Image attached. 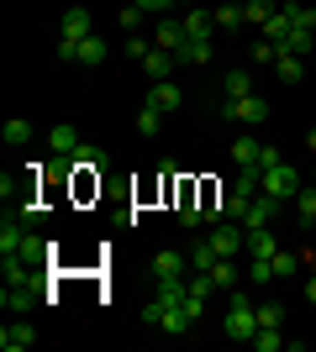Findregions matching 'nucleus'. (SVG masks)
<instances>
[{
	"label": "nucleus",
	"mask_w": 316,
	"mask_h": 352,
	"mask_svg": "<svg viewBox=\"0 0 316 352\" xmlns=\"http://www.w3.org/2000/svg\"><path fill=\"white\" fill-rule=\"evenodd\" d=\"M253 331H258V300L232 289V300H227V321H222V337H227V342H253Z\"/></svg>",
	"instance_id": "obj_1"
},
{
	"label": "nucleus",
	"mask_w": 316,
	"mask_h": 352,
	"mask_svg": "<svg viewBox=\"0 0 316 352\" xmlns=\"http://www.w3.org/2000/svg\"><path fill=\"white\" fill-rule=\"evenodd\" d=\"M143 321H148V326H158V331H169V337H190V331L200 326L196 316L185 310V300H180V305H164L158 294H153L148 305H143Z\"/></svg>",
	"instance_id": "obj_2"
},
{
	"label": "nucleus",
	"mask_w": 316,
	"mask_h": 352,
	"mask_svg": "<svg viewBox=\"0 0 316 352\" xmlns=\"http://www.w3.org/2000/svg\"><path fill=\"white\" fill-rule=\"evenodd\" d=\"M301 184H306V179H301V168H290L285 158L274 163V168H264V190H269L274 200H285V206H295V195H301Z\"/></svg>",
	"instance_id": "obj_3"
},
{
	"label": "nucleus",
	"mask_w": 316,
	"mask_h": 352,
	"mask_svg": "<svg viewBox=\"0 0 316 352\" xmlns=\"http://www.w3.org/2000/svg\"><path fill=\"white\" fill-rule=\"evenodd\" d=\"M222 121H238V126H264V121H269V100H264V95L222 100Z\"/></svg>",
	"instance_id": "obj_4"
},
{
	"label": "nucleus",
	"mask_w": 316,
	"mask_h": 352,
	"mask_svg": "<svg viewBox=\"0 0 316 352\" xmlns=\"http://www.w3.org/2000/svg\"><path fill=\"white\" fill-rule=\"evenodd\" d=\"M211 248L222 252V258H232V252H248V226L242 221H211Z\"/></svg>",
	"instance_id": "obj_5"
},
{
	"label": "nucleus",
	"mask_w": 316,
	"mask_h": 352,
	"mask_svg": "<svg viewBox=\"0 0 316 352\" xmlns=\"http://www.w3.org/2000/svg\"><path fill=\"white\" fill-rule=\"evenodd\" d=\"M0 305H6V316H27V310L37 305V279H6Z\"/></svg>",
	"instance_id": "obj_6"
},
{
	"label": "nucleus",
	"mask_w": 316,
	"mask_h": 352,
	"mask_svg": "<svg viewBox=\"0 0 316 352\" xmlns=\"http://www.w3.org/2000/svg\"><path fill=\"white\" fill-rule=\"evenodd\" d=\"M95 32V16L85 11V6H69V11L59 16V43H85Z\"/></svg>",
	"instance_id": "obj_7"
},
{
	"label": "nucleus",
	"mask_w": 316,
	"mask_h": 352,
	"mask_svg": "<svg viewBox=\"0 0 316 352\" xmlns=\"http://www.w3.org/2000/svg\"><path fill=\"white\" fill-rule=\"evenodd\" d=\"M153 279H190V252L164 248L158 258H153Z\"/></svg>",
	"instance_id": "obj_8"
},
{
	"label": "nucleus",
	"mask_w": 316,
	"mask_h": 352,
	"mask_svg": "<svg viewBox=\"0 0 316 352\" xmlns=\"http://www.w3.org/2000/svg\"><path fill=\"white\" fill-rule=\"evenodd\" d=\"M285 210V200H274L269 190L253 195V206H248V216H242V226H274V216Z\"/></svg>",
	"instance_id": "obj_9"
},
{
	"label": "nucleus",
	"mask_w": 316,
	"mask_h": 352,
	"mask_svg": "<svg viewBox=\"0 0 316 352\" xmlns=\"http://www.w3.org/2000/svg\"><path fill=\"white\" fill-rule=\"evenodd\" d=\"M79 147H85V137H79L74 126H53V132H48V158H74Z\"/></svg>",
	"instance_id": "obj_10"
},
{
	"label": "nucleus",
	"mask_w": 316,
	"mask_h": 352,
	"mask_svg": "<svg viewBox=\"0 0 316 352\" xmlns=\"http://www.w3.org/2000/svg\"><path fill=\"white\" fill-rule=\"evenodd\" d=\"M148 100L169 116V111H180V105H185V89L174 85V79H153V85H148Z\"/></svg>",
	"instance_id": "obj_11"
},
{
	"label": "nucleus",
	"mask_w": 316,
	"mask_h": 352,
	"mask_svg": "<svg viewBox=\"0 0 316 352\" xmlns=\"http://www.w3.org/2000/svg\"><path fill=\"white\" fill-rule=\"evenodd\" d=\"M174 69H180V58H174L169 47L153 43V47H148V58H143V74H148V79H174Z\"/></svg>",
	"instance_id": "obj_12"
},
{
	"label": "nucleus",
	"mask_w": 316,
	"mask_h": 352,
	"mask_svg": "<svg viewBox=\"0 0 316 352\" xmlns=\"http://www.w3.org/2000/svg\"><path fill=\"white\" fill-rule=\"evenodd\" d=\"M0 347H6V352H27V347H37V331H32L27 321H6V331H0Z\"/></svg>",
	"instance_id": "obj_13"
},
{
	"label": "nucleus",
	"mask_w": 316,
	"mask_h": 352,
	"mask_svg": "<svg viewBox=\"0 0 316 352\" xmlns=\"http://www.w3.org/2000/svg\"><path fill=\"white\" fill-rule=\"evenodd\" d=\"M211 53H216V37H190L174 58H180L185 69H200V63H211Z\"/></svg>",
	"instance_id": "obj_14"
},
{
	"label": "nucleus",
	"mask_w": 316,
	"mask_h": 352,
	"mask_svg": "<svg viewBox=\"0 0 316 352\" xmlns=\"http://www.w3.org/2000/svg\"><path fill=\"white\" fill-rule=\"evenodd\" d=\"M153 43H158V47H169V53H180V47L190 43V32H185V21L164 16V21H158V32H153Z\"/></svg>",
	"instance_id": "obj_15"
},
{
	"label": "nucleus",
	"mask_w": 316,
	"mask_h": 352,
	"mask_svg": "<svg viewBox=\"0 0 316 352\" xmlns=\"http://www.w3.org/2000/svg\"><path fill=\"white\" fill-rule=\"evenodd\" d=\"M180 21H185V32H190V37H222V32H216V11H200V6H190Z\"/></svg>",
	"instance_id": "obj_16"
},
{
	"label": "nucleus",
	"mask_w": 316,
	"mask_h": 352,
	"mask_svg": "<svg viewBox=\"0 0 316 352\" xmlns=\"http://www.w3.org/2000/svg\"><path fill=\"white\" fill-rule=\"evenodd\" d=\"M248 252H253V258H274V252H280L274 226H248Z\"/></svg>",
	"instance_id": "obj_17"
},
{
	"label": "nucleus",
	"mask_w": 316,
	"mask_h": 352,
	"mask_svg": "<svg viewBox=\"0 0 316 352\" xmlns=\"http://www.w3.org/2000/svg\"><path fill=\"white\" fill-rule=\"evenodd\" d=\"M258 153H264L258 137H238V142H232V168H253L258 174Z\"/></svg>",
	"instance_id": "obj_18"
},
{
	"label": "nucleus",
	"mask_w": 316,
	"mask_h": 352,
	"mask_svg": "<svg viewBox=\"0 0 316 352\" xmlns=\"http://www.w3.org/2000/svg\"><path fill=\"white\" fill-rule=\"evenodd\" d=\"M21 242H27V226H21V221H11V210H6V221H0V258L21 252Z\"/></svg>",
	"instance_id": "obj_19"
},
{
	"label": "nucleus",
	"mask_w": 316,
	"mask_h": 352,
	"mask_svg": "<svg viewBox=\"0 0 316 352\" xmlns=\"http://www.w3.org/2000/svg\"><path fill=\"white\" fill-rule=\"evenodd\" d=\"M280 53H301V58H311V53H316V32L290 27V32H285V43H280Z\"/></svg>",
	"instance_id": "obj_20"
},
{
	"label": "nucleus",
	"mask_w": 316,
	"mask_h": 352,
	"mask_svg": "<svg viewBox=\"0 0 316 352\" xmlns=\"http://www.w3.org/2000/svg\"><path fill=\"white\" fill-rule=\"evenodd\" d=\"M206 274H211V284H216V289H227V294H232V289L242 284V274L232 268V258H216V263H211Z\"/></svg>",
	"instance_id": "obj_21"
},
{
	"label": "nucleus",
	"mask_w": 316,
	"mask_h": 352,
	"mask_svg": "<svg viewBox=\"0 0 316 352\" xmlns=\"http://www.w3.org/2000/svg\"><path fill=\"white\" fill-rule=\"evenodd\" d=\"M274 11H280V0H248V6H242V16H248V27H269L274 21Z\"/></svg>",
	"instance_id": "obj_22"
},
{
	"label": "nucleus",
	"mask_w": 316,
	"mask_h": 352,
	"mask_svg": "<svg viewBox=\"0 0 316 352\" xmlns=\"http://www.w3.org/2000/svg\"><path fill=\"white\" fill-rule=\"evenodd\" d=\"M242 95H253V79H248V69H232L222 79V100H242Z\"/></svg>",
	"instance_id": "obj_23"
},
{
	"label": "nucleus",
	"mask_w": 316,
	"mask_h": 352,
	"mask_svg": "<svg viewBox=\"0 0 316 352\" xmlns=\"http://www.w3.org/2000/svg\"><path fill=\"white\" fill-rule=\"evenodd\" d=\"M185 252H190V268H200V274H206V268L216 263V258H222V252L211 248V236H196V242H190Z\"/></svg>",
	"instance_id": "obj_24"
},
{
	"label": "nucleus",
	"mask_w": 316,
	"mask_h": 352,
	"mask_svg": "<svg viewBox=\"0 0 316 352\" xmlns=\"http://www.w3.org/2000/svg\"><path fill=\"white\" fill-rule=\"evenodd\" d=\"M74 63H85V69H101L105 63V43H101V32H90L85 43H79V58Z\"/></svg>",
	"instance_id": "obj_25"
},
{
	"label": "nucleus",
	"mask_w": 316,
	"mask_h": 352,
	"mask_svg": "<svg viewBox=\"0 0 316 352\" xmlns=\"http://www.w3.org/2000/svg\"><path fill=\"white\" fill-rule=\"evenodd\" d=\"M306 63H311V58H301V53H280V63H274V74L295 85V79H306Z\"/></svg>",
	"instance_id": "obj_26"
},
{
	"label": "nucleus",
	"mask_w": 316,
	"mask_h": 352,
	"mask_svg": "<svg viewBox=\"0 0 316 352\" xmlns=\"http://www.w3.org/2000/svg\"><path fill=\"white\" fill-rule=\"evenodd\" d=\"M0 142H6V147H21V142H32V121L11 116L6 126H0Z\"/></svg>",
	"instance_id": "obj_27"
},
{
	"label": "nucleus",
	"mask_w": 316,
	"mask_h": 352,
	"mask_svg": "<svg viewBox=\"0 0 316 352\" xmlns=\"http://www.w3.org/2000/svg\"><path fill=\"white\" fill-rule=\"evenodd\" d=\"M295 216H301V226L311 232V221H316V184H301V195H295Z\"/></svg>",
	"instance_id": "obj_28"
},
{
	"label": "nucleus",
	"mask_w": 316,
	"mask_h": 352,
	"mask_svg": "<svg viewBox=\"0 0 316 352\" xmlns=\"http://www.w3.org/2000/svg\"><path fill=\"white\" fill-rule=\"evenodd\" d=\"M248 53H253V63H258V69H274V63H280V43H269L264 32H258V43L248 47Z\"/></svg>",
	"instance_id": "obj_29"
},
{
	"label": "nucleus",
	"mask_w": 316,
	"mask_h": 352,
	"mask_svg": "<svg viewBox=\"0 0 316 352\" xmlns=\"http://www.w3.org/2000/svg\"><path fill=\"white\" fill-rule=\"evenodd\" d=\"M295 274H301V252H274V279H295Z\"/></svg>",
	"instance_id": "obj_30"
},
{
	"label": "nucleus",
	"mask_w": 316,
	"mask_h": 352,
	"mask_svg": "<svg viewBox=\"0 0 316 352\" xmlns=\"http://www.w3.org/2000/svg\"><path fill=\"white\" fill-rule=\"evenodd\" d=\"M158 121H164V111H158L153 100H143V111H137V132L153 137V132H158Z\"/></svg>",
	"instance_id": "obj_31"
},
{
	"label": "nucleus",
	"mask_w": 316,
	"mask_h": 352,
	"mask_svg": "<svg viewBox=\"0 0 316 352\" xmlns=\"http://www.w3.org/2000/svg\"><path fill=\"white\" fill-rule=\"evenodd\" d=\"M238 27H248L242 6H222V11H216V32H238Z\"/></svg>",
	"instance_id": "obj_32"
},
{
	"label": "nucleus",
	"mask_w": 316,
	"mask_h": 352,
	"mask_svg": "<svg viewBox=\"0 0 316 352\" xmlns=\"http://www.w3.org/2000/svg\"><path fill=\"white\" fill-rule=\"evenodd\" d=\"M258 326H285V305H274V300H258Z\"/></svg>",
	"instance_id": "obj_33"
},
{
	"label": "nucleus",
	"mask_w": 316,
	"mask_h": 352,
	"mask_svg": "<svg viewBox=\"0 0 316 352\" xmlns=\"http://www.w3.org/2000/svg\"><path fill=\"white\" fill-rule=\"evenodd\" d=\"M248 279L264 289V284H274V258H253V268H248Z\"/></svg>",
	"instance_id": "obj_34"
},
{
	"label": "nucleus",
	"mask_w": 316,
	"mask_h": 352,
	"mask_svg": "<svg viewBox=\"0 0 316 352\" xmlns=\"http://www.w3.org/2000/svg\"><path fill=\"white\" fill-rule=\"evenodd\" d=\"M148 47H153V43H143V37L132 32V37H127V58H132V63H143V58H148Z\"/></svg>",
	"instance_id": "obj_35"
},
{
	"label": "nucleus",
	"mask_w": 316,
	"mask_h": 352,
	"mask_svg": "<svg viewBox=\"0 0 316 352\" xmlns=\"http://www.w3.org/2000/svg\"><path fill=\"white\" fill-rule=\"evenodd\" d=\"M143 16H148L143 6H127V11H121V27H127V32H137V27H143Z\"/></svg>",
	"instance_id": "obj_36"
},
{
	"label": "nucleus",
	"mask_w": 316,
	"mask_h": 352,
	"mask_svg": "<svg viewBox=\"0 0 316 352\" xmlns=\"http://www.w3.org/2000/svg\"><path fill=\"white\" fill-rule=\"evenodd\" d=\"M274 163H280V147L264 142V153H258V174H264V168H274Z\"/></svg>",
	"instance_id": "obj_37"
},
{
	"label": "nucleus",
	"mask_w": 316,
	"mask_h": 352,
	"mask_svg": "<svg viewBox=\"0 0 316 352\" xmlns=\"http://www.w3.org/2000/svg\"><path fill=\"white\" fill-rule=\"evenodd\" d=\"M137 6H143V11H148V16H164L169 6H174V0H137Z\"/></svg>",
	"instance_id": "obj_38"
},
{
	"label": "nucleus",
	"mask_w": 316,
	"mask_h": 352,
	"mask_svg": "<svg viewBox=\"0 0 316 352\" xmlns=\"http://www.w3.org/2000/svg\"><path fill=\"white\" fill-rule=\"evenodd\" d=\"M306 147H311V153H316V121H311V126H306Z\"/></svg>",
	"instance_id": "obj_39"
},
{
	"label": "nucleus",
	"mask_w": 316,
	"mask_h": 352,
	"mask_svg": "<svg viewBox=\"0 0 316 352\" xmlns=\"http://www.w3.org/2000/svg\"><path fill=\"white\" fill-rule=\"evenodd\" d=\"M306 300H311V305H316V274H311V279H306Z\"/></svg>",
	"instance_id": "obj_40"
},
{
	"label": "nucleus",
	"mask_w": 316,
	"mask_h": 352,
	"mask_svg": "<svg viewBox=\"0 0 316 352\" xmlns=\"http://www.w3.org/2000/svg\"><path fill=\"white\" fill-rule=\"evenodd\" d=\"M174 6H180V11H190V6H196V0H174Z\"/></svg>",
	"instance_id": "obj_41"
},
{
	"label": "nucleus",
	"mask_w": 316,
	"mask_h": 352,
	"mask_svg": "<svg viewBox=\"0 0 316 352\" xmlns=\"http://www.w3.org/2000/svg\"><path fill=\"white\" fill-rule=\"evenodd\" d=\"M311 69H316V53H311Z\"/></svg>",
	"instance_id": "obj_42"
},
{
	"label": "nucleus",
	"mask_w": 316,
	"mask_h": 352,
	"mask_svg": "<svg viewBox=\"0 0 316 352\" xmlns=\"http://www.w3.org/2000/svg\"><path fill=\"white\" fill-rule=\"evenodd\" d=\"M311 232H316V221H311Z\"/></svg>",
	"instance_id": "obj_43"
}]
</instances>
